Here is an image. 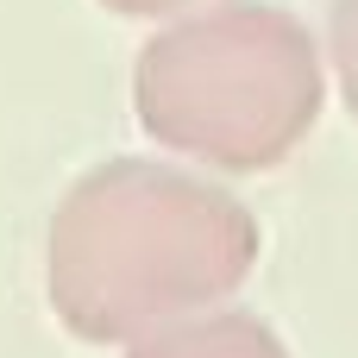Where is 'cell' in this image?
<instances>
[{"instance_id":"obj_1","label":"cell","mask_w":358,"mask_h":358,"mask_svg":"<svg viewBox=\"0 0 358 358\" xmlns=\"http://www.w3.org/2000/svg\"><path fill=\"white\" fill-rule=\"evenodd\" d=\"M245 201L176 164L113 157L69 182L44 239V289L57 321L88 346L220 308L258 264Z\"/></svg>"},{"instance_id":"obj_2","label":"cell","mask_w":358,"mask_h":358,"mask_svg":"<svg viewBox=\"0 0 358 358\" xmlns=\"http://www.w3.org/2000/svg\"><path fill=\"white\" fill-rule=\"evenodd\" d=\"M327 63L302 19L258 0L176 13L132 69L138 126L208 170H271L321 120Z\"/></svg>"},{"instance_id":"obj_3","label":"cell","mask_w":358,"mask_h":358,"mask_svg":"<svg viewBox=\"0 0 358 358\" xmlns=\"http://www.w3.org/2000/svg\"><path fill=\"white\" fill-rule=\"evenodd\" d=\"M126 358H289V352L258 315L201 308V315H182V321H164V327L138 334Z\"/></svg>"},{"instance_id":"obj_4","label":"cell","mask_w":358,"mask_h":358,"mask_svg":"<svg viewBox=\"0 0 358 358\" xmlns=\"http://www.w3.org/2000/svg\"><path fill=\"white\" fill-rule=\"evenodd\" d=\"M327 63L340 76V94L358 120V0H334V19H327Z\"/></svg>"},{"instance_id":"obj_5","label":"cell","mask_w":358,"mask_h":358,"mask_svg":"<svg viewBox=\"0 0 358 358\" xmlns=\"http://www.w3.org/2000/svg\"><path fill=\"white\" fill-rule=\"evenodd\" d=\"M101 6H113L126 19H157V13H189L195 0H101Z\"/></svg>"}]
</instances>
